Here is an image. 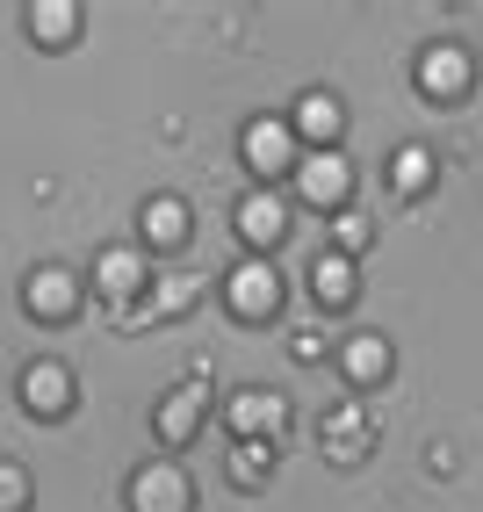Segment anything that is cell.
<instances>
[{
    "label": "cell",
    "mask_w": 483,
    "mask_h": 512,
    "mask_svg": "<svg viewBox=\"0 0 483 512\" xmlns=\"http://www.w3.org/2000/svg\"><path fill=\"white\" fill-rule=\"evenodd\" d=\"M217 303H224V318L238 332H260L289 311V275H282V260H253V253H238L224 275H217Z\"/></svg>",
    "instance_id": "obj_1"
},
{
    "label": "cell",
    "mask_w": 483,
    "mask_h": 512,
    "mask_svg": "<svg viewBox=\"0 0 483 512\" xmlns=\"http://www.w3.org/2000/svg\"><path fill=\"white\" fill-rule=\"evenodd\" d=\"M217 404H224V390H217V375L210 368H188V383H174L159 404H152V440H159V455H188L202 433L217 426Z\"/></svg>",
    "instance_id": "obj_2"
},
{
    "label": "cell",
    "mask_w": 483,
    "mask_h": 512,
    "mask_svg": "<svg viewBox=\"0 0 483 512\" xmlns=\"http://www.w3.org/2000/svg\"><path fill=\"white\" fill-rule=\"evenodd\" d=\"M87 275L80 267H65V260H37L22 275V318L29 325H44V332H65V325H80L87 318Z\"/></svg>",
    "instance_id": "obj_3"
},
{
    "label": "cell",
    "mask_w": 483,
    "mask_h": 512,
    "mask_svg": "<svg viewBox=\"0 0 483 512\" xmlns=\"http://www.w3.org/2000/svg\"><path fill=\"white\" fill-rule=\"evenodd\" d=\"M123 512H202V484L195 469L174 455H152L123 476Z\"/></svg>",
    "instance_id": "obj_4"
},
{
    "label": "cell",
    "mask_w": 483,
    "mask_h": 512,
    "mask_svg": "<svg viewBox=\"0 0 483 512\" xmlns=\"http://www.w3.org/2000/svg\"><path fill=\"white\" fill-rule=\"evenodd\" d=\"M296 159H303V145H296V130L282 116H246V130H238V166H246L253 188L282 195L289 174H296Z\"/></svg>",
    "instance_id": "obj_5"
},
{
    "label": "cell",
    "mask_w": 483,
    "mask_h": 512,
    "mask_svg": "<svg viewBox=\"0 0 483 512\" xmlns=\"http://www.w3.org/2000/svg\"><path fill=\"white\" fill-rule=\"evenodd\" d=\"M15 404H22L37 426L73 419V412H80V368L65 361V354H37V361L15 375Z\"/></svg>",
    "instance_id": "obj_6"
},
{
    "label": "cell",
    "mask_w": 483,
    "mask_h": 512,
    "mask_svg": "<svg viewBox=\"0 0 483 512\" xmlns=\"http://www.w3.org/2000/svg\"><path fill=\"white\" fill-rule=\"evenodd\" d=\"M375 448H383V426H375L361 397H339L318 412V455L332 469H361V462H375Z\"/></svg>",
    "instance_id": "obj_7"
},
{
    "label": "cell",
    "mask_w": 483,
    "mask_h": 512,
    "mask_svg": "<svg viewBox=\"0 0 483 512\" xmlns=\"http://www.w3.org/2000/svg\"><path fill=\"white\" fill-rule=\"evenodd\" d=\"M224 426H231V440H267V448H289V433H296V404H289V390L246 383V390H231V397H224Z\"/></svg>",
    "instance_id": "obj_8"
},
{
    "label": "cell",
    "mask_w": 483,
    "mask_h": 512,
    "mask_svg": "<svg viewBox=\"0 0 483 512\" xmlns=\"http://www.w3.org/2000/svg\"><path fill=\"white\" fill-rule=\"evenodd\" d=\"M289 231H296V202H289V195L253 188V195L231 202V238H238L253 260H274V253L289 246Z\"/></svg>",
    "instance_id": "obj_9"
},
{
    "label": "cell",
    "mask_w": 483,
    "mask_h": 512,
    "mask_svg": "<svg viewBox=\"0 0 483 512\" xmlns=\"http://www.w3.org/2000/svg\"><path fill=\"white\" fill-rule=\"evenodd\" d=\"M339 383H347V397H368V390H383L390 383V368H397V347H390V332H375V325H354V332H339L332 339V361H325Z\"/></svg>",
    "instance_id": "obj_10"
},
{
    "label": "cell",
    "mask_w": 483,
    "mask_h": 512,
    "mask_svg": "<svg viewBox=\"0 0 483 512\" xmlns=\"http://www.w3.org/2000/svg\"><path fill=\"white\" fill-rule=\"evenodd\" d=\"M411 87H419L426 101H440V109H462V101L476 94V51L455 44V37L426 44L419 58H411Z\"/></svg>",
    "instance_id": "obj_11"
},
{
    "label": "cell",
    "mask_w": 483,
    "mask_h": 512,
    "mask_svg": "<svg viewBox=\"0 0 483 512\" xmlns=\"http://www.w3.org/2000/svg\"><path fill=\"white\" fill-rule=\"evenodd\" d=\"M289 188L303 195V210L339 217V210L354 202L361 174H354V159H347V152H303V159H296V174H289ZM296 195H289V202H296Z\"/></svg>",
    "instance_id": "obj_12"
},
{
    "label": "cell",
    "mask_w": 483,
    "mask_h": 512,
    "mask_svg": "<svg viewBox=\"0 0 483 512\" xmlns=\"http://www.w3.org/2000/svg\"><path fill=\"white\" fill-rule=\"evenodd\" d=\"M282 123L296 130L303 152H347V101H339L332 87H303V94L289 101Z\"/></svg>",
    "instance_id": "obj_13"
},
{
    "label": "cell",
    "mask_w": 483,
    "mask_h": 512,
    "mask_svg": "<svg viewBox=\"0 0 483 512\" xmlns=\"http://www.w3.org/2000/svg\"><path fill=\"white\" fill-rule=\"evenodd\" d=\"M137 238H145V260L174 267L181 253H195V202L188 195H152L145 217H137Z\"/></svg>",
    "instance_id": "obj_14"
},
{
    "label": "cell",
    "mask_w": 483,
    "mask_h": 512,
    "mask_svg": "<svg viewBox=\"0 0 483 512\" xmlns=\"http://www.w3.org/2000/svg\"><path fill=\"white\" fill-rule=\"evenodd\" d=\"M87 289H94V296H109L116 311H130V303H145V289H152V260H145V253H130V246H101Z\"/></svg>",
    "instance_id": "obj_15"
},
{
    "label": "cell",
    "mask_w": 483,
    "mask_h": 512,
    "mask_svg": "<svg viewBox=\"0 0 483 512\" xmlns=\"http://www.w3.org/2000/svg\"><path fill=\"white\" fill-rule=\"evenodd\" d=\"M22 37L37 44V51H80V37H87V8L80 0H29L22 8Z\"/></svg>",
    "instance_id": "obj_16"
},
{
    "label": "cell",
    "mask_w": 483,
    "mask_h": 512,
    "mask_svg": "<svg viewBox=\"0 0 483 512\" xmlns=\"http://www.w3.org/2000/svg\"><path fill=\"white\" fill-rule=\"evenodd\" d=\"M310 303H318V318H347L361 303V267L339 253H318L310 260Z\"/></svg>",
    "instance_id": "obj_17"
},
{
    "label": "cell",
    "mask_w": 483,
    "mask_h": 512,
    "mask_svg": "<svg viewBox=\"0 0 483 512\" xmlns=\"http://www.w3.org/2000/svg\"><path fill=\"white\" fill-rule=\"evenodd\" d=\"M433 188H440V152H433V145H419V138L397 145V152H390V195L426 202Z\"/></svg>",
    "instance_id": "obj_18"
},
{
    "label": "cell",
    "mask_w": 483,
    "mask_h": 512,
    "mask_svg": "<svg viewBox=\"0 0 483 512\" xmlns=\"http://www.w3.org/2000/svg\"><path fill=\"white\" fill-rule=\"evenodd\" d=\"M274 469H282V448H267V440H231L224 448V476H231V491L238 498H253L274 484Z\"/></svg>",
    "instance_id": "obj_19"
},
{
    "label": "cell",
    "mask_w": 483,
    "mask_h": 512,
    "mask_svg": "<svg viewBox=\"0 0 483 512\" xmlns=\"http://www.w3.org/2000/svg\"><path fill=\"white\" fill-rule=\"evenodd\" d=\"M195 303H202V282H195V275H181V267H159L152 289H145L152 325H181V318H195Z\"/></svg>",
    "instance_id": "obj_20"
},
{
    "label": "cell",
    "mask_w": 483,
    "mask_h": 512,
    "mask_svg": "<svg viewBox=\"0 0 483 512\" xmlns=\"http://www.w3.org/2000/svg\"><path fill=\"white\" fill-rule=\"evenodd\" d=\"M332 231H325V253H339V260H368V246H375V217L361 210V202H347V210H339V217H325Z\"/></svg>",
    "instance_id": "obj_21"
},
{
    "label": "cell",
    "mask_w": 483,
    "mask_h": 512,
    "mask_svg": "<svg viewBox=\"0 0 483 512\" xmlns=\"http://www.w3.org/2000/svg\"><path fill=\"white\" fill-rule=\"evenodd\" d=\"M0 512H37V469L0 455Z\"/></svg>",
    "instance_id": "obj_22"
},
{
    "label": "cell",
    "mask_w": 483,
    "mask_h": 512,
    "mask_svg": "<svg viewBox=\"0 0 483 512\" xmlns=\"http://www.w3.org/2000/svg\"><path fill=\"white\" fill-rule=\"evenodd\" d=\"M289 361H296V368H303V361L325 368V361H332V332H325V325H296V332H289Z\"/></svg>",
    "instance_id": "obj_23"
}]
</instances>
